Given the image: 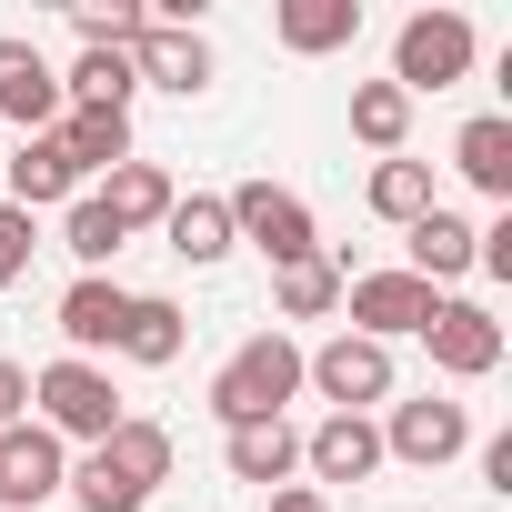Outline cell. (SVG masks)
<instances>
[{
    "label": "cell",
    "mask_w": 512,
    "mask_h": 512,
    "mask_svg": "<svg viewBox=\"0 0 512 512\" xmlns=\"http://www.w3.org/2000/svg\"><path fill=\"white\" fill-rule=\"evenodd\" d=\"M272 302H282V322H322V312H342V262H292V272H272Z\"/></svg>",
    "instance_id": "obj_26"
},
{
    "label": "cell",
    "mask_w": 512,
    "mask_h": 512,
    "mask_svg": "<svg viewBox=\"0 0 512 512\" xmlns=\"http://www.w3.org/2000/svg\"><path fill=\"white\" fill-rule=\"evenodd\" d=\"M101 211H111L121 231H161V211H171V171L131 151L121 171H101Z\"/></svg>",
    "instance_id": "obj_23"
},
{
    "label": "cell",
    "mask_w": 512,
    "mask_h": 512,
    "mask_svg": "<svg viewBox=\"0 0 512 512\" xmlns=\"http://www.w3.org/2000/svg\"><path fill=\"white\" fill-rule=\"evenodd\" d=\"M272 31H282V51H302V61L352 51V41H362V0H282Z\"/></svg>",
    "instance_id": "obj_21"
},
{
    "label": "cell",
    "mask_w": 512,
    "mask_h": 512,
    "mask_svg": "<svg viewBox=\"0 0 512 512\" xmlns=\"http://www.w3.org/2000/svg\"><path fill=\"white\" fill-rule=\"evenodd\" d=\"M221 201H231V241H251L272 272H292V262H312V251H322L312 201L282 191V181H241V191H221Z\"/></svg>",
    "instance_id": "obj_4"
},
{
    "label": "cell",
    "mask_w": 512,
    "mask_h": 512,
    "mask_svg": "<svg viewBox=\"0 0 512 512\" xmlns=\"http://www.w3.org/2000/svg\"><path fill=\"white\" fill-rule=\"evenodd\" d=\"M482 492H512V432L482 442Z\"/></svg>",
    "instance_id": "obj_31"
},
{
    "label": "cell",
    "mask_w": 512,
    "mask_h": 512,
    "mask_svg": "<svg viewBox=\"0 0 512 512\" xmlns=\"http://www.w3.org/2000/svg\"><path fill=\"white\" fill-rule=\"evenodd\" d=\"M121 241H131V231H121V221L101 211V191H81V201H61V251H71L81 272H101L111 251H121Z\"/></svg>",
    "instance_id": "obj_27"
},
{
    "label": "cell",
    "mask_w": 512,
    "mask_h": 512,
    "mask_svg": "<svg viewBox=\"0 0 512 512\" xmlns=\"http://www.w3.org/2000/svg\"><path fill=\"white\" fill-rule=\"evenodd\" d=\"M61 111H71V101H61V71H51L31 41H0V121L31 141V131H51Z\"/></svg>",
    "instance_id": "obj_12"
},
{
    "label": "cell",
    "mask_w": 512,
    "mask_h": 512,
    "mask_svg": "<svg viewBox=\"0 0 512 512\" xmlns=\"http://www.w3.org/2000/svg\"><path fill=\"white\" fill-rule=\"evenodd\" d=\"M61 482H71V452H61L41 422H11V432H0V502H11V512H41Z\"/></svg>",
    "instance_id": "obj_11"
},
{
    "label": "cell",
    "mask_w": 512,
    "mask_h": 512,
    "mask_svg": "<svg viewBox=\"0 0 512 512\" xmlns=\"http://www.w3.org/2000/svg\"><path fill=\"white\" fill-rule=\"evenodd\" d=\"M452 452H472V412H462V402H442V392H422V402H392V422H382V462L442 472Z\"/></svg>",
    "instance_id": "obj_8"
},
{
    "label": "cell",
    "mask_w": 512,
    "mask_h": 512,
    "mask_svg": "<svg viewBox=\"0 0 512 512\" xmlns=\"http://www.w3.org/2000/svg\"><path fill=\"white\" fill-rule=\"evenodd\" d=\"M51 141H61V161H71L81 181H91V171H121V161H131V111H61Z\"/></svg>",
    "instance_id": "obj_22"
},
{
    "label": "cell",
    "mask_w": 512,
    "mask_h": 512,
    "mask_svg": "<svg viewBox=\"0 0 512 512\" xmlns=\"http://www.w3.org/2000/svg\"><path fill=\"white\" fill-rule=\"evenodd\" d=\"M302 382H312L332 412H372V402H392V352L362 342V332H332L322 352H302Z\"/></svg>",
    "instance_id": "obj_7"
},
{
    "label": "cell",
    "mask_w": 512,
    "mask_h": 512,
    "mask_svg": "<svg viewBox=\"0 0 512 512\" xmlns=\"http://www.w3.org/2000/svg\"><path fill=\"white\" fill-rule=\"evenodd\" d=\"M71 31H81V51H131L151 31V11H131V0H91V11H71Z\"/></svg>",
    "instance_id": "obj_28"
},
{
    "label": "cell",
    "mask_w": 512,
    "mask_h": 512,
    "mask_svg": "<svg viewBox=\"0 0 512 512\" xmlns=\"http://www.w3.org/2000/svg\"><path fill=\"white\" fill-rule=\"evenodd\" d=\"M292 392H302V342H292V332H251V342L211 372V412H221V432H231V422H282Z\"/></svg>",
    "instance_id": "obj_2"
},
{
    "label": "cell",
    "mask_w": 512,
    "mask_h": 512,
    "mask_svg": "<svg viewBox=\"0 0 512 512\" xmlns=\"http://www.w3.org/2000/svg\"><path fill=\"white\" fill-rule=\"evenodd\" d=\"M131 71H141L151 91L191 101V91H211V41H201V31H161V21H151V31L131 41Z\"/></svg>",
    "instance_id": "obj_16"
},
{
    "label": "cell",
    "mask_w": 512,
    "mask_h": 512,
    "mask_svg": "<svg viewBox=\"0 0 512 512\" xmlns=\"http://www.w3.org/2000/svg\"><path fill=\"white\" fill-rule=\"evenodd\" d=\"M181 342H191V312L171 302V292H131V312H121V362H141V372H171L181 362Z\"/></svg>",
    "instance_id": "obj_17"
},
{
    "label": "cell",
    "mask_w": 512,
    "mask_h": 512,
    "mask_svg": "<svg viewBox=\"0 0 512 512\" xmlns=\"http://www.w3.org/2000/svg\"><path fill=\"white\" fill-rule=\"evenodd\" d=\"M342 312H352V332H362V342H382V352H392L402 332H422V322L442 312V292H432V282H412L402 262H382V272H342Z\"/></svg>",
    "instance_id": "obj_6"
},
{
    "label": "cell",
    "mask_w": 512,
    "mask_h": 512,
    "mask_svg": "<svg viewBox=\"0 0 512 512\" xmlns=\"http://www.w3.org/2000/svg\"><path fill=\"white\" fill-rule=\"evenodd\" d=\"M161 231H171V251H181V262L191 272H211V262H231V201L221 191H171V211H161Z\"/></svg>",
    "instance_id": "obj_19"
},
{
    "label": "cell",
    "mask_w": 512,
    "mask_h": 512,
    "mask_svg": "<svg viewBox=\"0 0 512 512\" xmlns=\"http://www.w3.org/2000/svg\"><path fill=\"white\" fill-rule=\"evenodd\" d=\"M272 512H332V492H312V482H282V492H272Z\"/></svg>",
    "instance_id": "obj_32"
},
{
    "label": "cell",
    "mask_w": 512,
    "mask_h": 512,
    "mask_svg": "<svg viewBox=\"0 0 512 512\" xmlns=\"http://www.w3.org/2000/svg\"><path fill=\"white\" fill-rule=\"evenodd\" d=\"M472 21L462 11H412L402 31H392V91L402 101H422V91H452L462 71H472Z\"/></svg>",
    "instance_id": "obj_5"
},
{
    "label": "cell",
    "mask_w": 512,
    "mask_h": 512,
    "mask_svg": "<svg viewBox=\"0 0 512 512\" xmlns=\"http://www.w3.org/2000/svg\"><path fill=\"white\" fill-rule=\"evenodd\" d=\"M121 312H131V292H121L111 272H81V282L61 292V312H51V322H61L71 362H91V352H111V342H121Z\"/></svg>",
    "instance_id": "obj_13"
},
{
    "label": "cell",
    "mask_w": 512,
    "mask_h": 512,
    "mask_svg": "<svg viewBox=\"0 0 512 512\" xmlns=\"http://www.w3.org/2000/svg\"><path fill=\"white\" fill-rule=\"evenodd\" d=\"M0 181H11V211H61V201H81V171L61 161L51 131H31L21 151H0Z\"/></svg>",
    "instance_id": "obj_15"
},
{
    "label": "cell",
    "mask_w": 512,
    "mask_h": 512,
    "mask_svg": "<svg viewBox=\"0 0 512 512\" xmlns=\"http://www.w3.org/2000/svg\"><path fill=\"white\" fill-rule=\"evenodd\" d=\"M402 272H412V282H432V292H442V282H462V272H472V221L432 201V211L402 231Z\"/></svg>",
    "instance_id": "obj_18"
},
{
    "label": "cell",
    "mask_w": 512,
    "mask_h": 512,
    "mask_svg": "<svg viewBox=\"0 0 512 512\" xmlns=\"http://www.w3.org/2000/svg\"><path fill=\"white\" fill-rule=\"evenodd\" d=\"M352 141H372L382 161H402V141H412V101H402L392 81H352Z\"/></svg>",
    "instance_id": "obj_24"
},
{
    "label": "cell",
    "mask_w": 512,
    "mask_h": 512,
    "mask_svg": "<svg viewBox=\"0 0 512 512\" xmlns=\"http://www.w3.org/2000/svg\"><path fill=\"white\" fill-rule=\"evenodd\" d=\"M302 462H312V492L322 482H372L382 472V422L372 412H322L302 432Z\"/></svg>",
    "instance_id": "obj_10"
},
{
    "label": "cell",
    "mask_w": 512,
    "mask_h": 512,
    "mask_svg": "<svg viewBox=\"0 0 512 512\" xmlns=\"http://www.w3.org/2000/svg\"><path fill=\"white\" fill-rule=\"evenodd\" d=\"M221 472L282 492V482L302 472V432H292V422H231V432H221Z\"/></svg>",
    "instance_id": "obj_14"
},
{
    "label": "cell",
    "mask_w": 512,
    "mask_h": 512,
    "mask_svg": "<svg viewBox=\"0 0 512 512\" xmlns=\"http://www.w3.org/2000/svg\"><path fill=\"white\" fill-rule=\"evenodd\" d=\"M31 422H41L51 442H81V452H91V442L121 432V392H111L101 362H71V352H61V362L31 372Z\"/></svg>",
    "instance_id": "obj_3"
},
{
    "label": "cell",
    "mask_w": 512,
    "mask_h": 512,
    "mask_svg": "<svg viewBox=\"0 0 512 512\" xmlns=\"http://www.w3.org/2000/svg\"><path fill=\"white\" fill-rule=\"evenodd\" d=\"M161 482H171V432H161V422H141V412H121V432H111V442H91V452L71 462V482H61V492H81V512H141Z\"/></svg>",
    "instance_id": "obj_1"
},
{
    "label": "cell",
    "mask_w": 512,
    "mask_h": 512,
    "mask_svg": "<svg viewBox=\"0 0 512 512\" xmlns=\"http://www.w3.org/2000/svg\"><path fill=\"white\" fill-rule=\"evenodd\" d=\"M372 221H392V231H412L422 211H432V161H372Z\"/></svg>",
    "instance_id": "obj_25"
},
{
    "label": "cell",
    "mask_w": 512,
    "mask_h": 512,
    "mask_svg": "<svg viewBox=\"0 0 512 512\" xmlns=\"http://www.w3.org/2000/svg\"><path fill=\"white\" fill-rule=\"evenodd\" d=\"M422 342H432V372H452V382L502 372V322H492L482 302H442V312L422 322Z\"/></svg>",
    "instance_id": "obj_9"
},
{
    "label": "cell",
    "mask_w": 512,
    "mask_h": 512,
    "mask_svg": "<svg viewBox=\"0 0 512 512\" xmlns=\"http://www.w3.org/2000/svg\"><path fill=\"white\" fill-rule=\"evenodd\" d=\"M31 251H41V231H31V211H11V201H0V292H11V282L31 272Z\"/></svg>",
    "instance_id": "obj_29"
},
{
    "label": "cell",
    "mask_w": 512,
    "mask_h": 512,
    "mask_svg": "<svg viewBox=\"0 0 512 512\" xmlns=\"http://www.w3.org/2000/svg\"><path fill=\"white\" fill-rule=\"evenodd\" d=\"M452 171L482 191V201H512V111H482L452 131Z\"/></svg>",
    "instance_id": "obj_20"
},
{
    "label": "cell",
    "mask_w": 512,
    "mask_h": 512,
    "mask_svg": "<svg viewBox=\"0 0 512 512\" xmlns=\"http://www.w3.org/2000/svg\"><path fill=\"white\" fill-rule=\"evenodd\" d=\"M11 422H31V372L0 362V432H11Z\"/></svg>",
    "instance_id": "obj_30"
}]
</instances>
